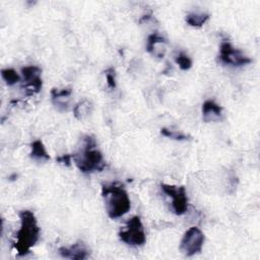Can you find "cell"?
<instances>
[{"mask_svg": "<svg viewBox=\"0 0 260 260\" xmlns=\"http://www.w3.org/2000/svg\"><path fill=\"white\" fill-rule=\"evenodd\" d=\"M71 155L75 166L84 174L102 172L106 167L103 153L96 148L95 139L90 135L83 136L81 147Z\"/></svg>", "mask_w": 260, "mask_h": 260, "instance_id": "6da1fadb", "label": "cell"}, {"mask_svg": "<svg viewBox=\"0 0 260 260\" xmlns=\"http://www.w3.org/2000/svg\"><path fill=\"white\" fill-rule=\"evenodd\" d=\"M19 219L20 226L16 233V240L13 246L18 256H24L38 243L41 229L38 225L35 213L30 210H21L19 212Z\"/></svg>", "mask_w": 260, "mask_h": 260, "instance_id": "7a4b0ae2", "label": "cell"}, {"mask_svg": "<svg viewBox=\"0 0 260 260\" xmlns=\"http://www.w3.org/2000/svg\"><path fill=\"white\" fill-rule=\"evenodd\" d=\"M102 196L105 200L108 216L112 219L125 215L131 208V201L127 191L119 183L104 184Z\"/></svg>", "mask_w": 260, "mask_h": 260, "instance_id": "3957f363", "label": "cell"}, {"mask_svg": "<svg viewBox=\"0 0 260 260\" xmlns=\"http://www.w3.org/2000/svg\"><path fill=\"white\" fill-rule=\"evenodd\" d=\"M119 239L130 246H142L146 242V235L143 223L139 216L134 215L128 219L125 229L118 234Z\"/></svg>", "mask_w": 260, "mask_h": 260, "instance_id": "277c9868", "label": "cell"}, {"mask_svg": "<svg viewBox=\"0 0 260 260\" xmlns=\"http://www.w3.org/2000/svg\"><path fill=\"white\" fill-rule=\"evenodd\" d=\"M204 241L205 237L202 231L197 226H191L185 232L180 242L179 249L183 255L190 257L201 252Z\"/></svg>", "mask_w": 260, "mask_h": 260, "instance_id": "5b68a950", "label": "cell"}, {"mask_svg": "<svg viewBox=\"0 0 260 260\" xmlns=\"http://www.w3.org/2000/svg\"><path fill=\"white\" fill-rule=\"evenodd\" d=\"M160 188L172 200V208L177 215L184 214L188 209V197L184 186L160 184Z\"/></svg>", "mask_w": 260, "mask_h": 260, "instance_id": "8992f818", "label": "cell"}, {"mask_svg": "<svg viewBox=\"0 0 260 260\" xmlns=\"http://www.w3.org/2000/svg\"><path fill=\"white\" fill-rule=\"evenodd\" d=\"M218 58L223 64L232 66H244L252 62L249 57H247L242 51L234 48L228 41L221 42Z\"/></svg>", "mask_w": 260, "mask_h": 260, "instance_id": "52a82bcc", "label": "cell"}, {"mask_svg": "<svg viewBox=\"0 0 260 260\" xmlns=\"http://www.w3.org/2000/svg\"><path fill=\"white\" fill-rule=\"evenodd\" d=\"M21 74L24 81L22 87L24 88L25 94L32 95L38 93L43 86V80L41 77L42 69L36 65L24 66L21 68Z\"/></svg>", "mask_w": 260, "mask_h": 260, "instance_id": "ba28073f", "label": "cell"}, {"mask_svg": "<svg viewBox=\"0 0 260 260\" xmlns=\"http://www.w3.org/2000/svg\"><path fill=\"white\" fill-rule=\"evenodd\" d=\"M59 254L63 258H68L72 260H83L88 256V250L82 242H77L70 247L59 248Z\"/></svg>", "mask_w": 260, "mask_h": 260, "instance_id": "9c48e42d", "label": "cell"}, {"mask_svg": "<svg viewBox=\"0 0 260 260\" xmlns=\"http://www.w3.org/2000/svg\"><path fill=\"white\" fill-rule=\"evenodd\" d=\"M202 117L205 122H212L219 119L222 108L214 101L207 100L202 104Z\"/></svg>", "mask_w": 260, "mask_h": 260, "instance_id": "30bf717a", "label": "cell"}, {"mask_svg": "<svg viewBox=\"0 0 260 260\" xmlns=\"http://www.w3.org/2000/svg\"><path fill=\"white\" fill-rule=\"evenodd\" d=\"M29 156L37 161H47L50 159V155L47 152L44 143L40 139L31 142Z\"/></svg>", "mask_w": 260, "mask_h": 260, "instance_id": "8fae6325", "label": "cell"}, {"mask_svg": "<svg viewBox=\"0 0 260 260\" xmlns=\"http://www.w3.org/2000/svg\"><path fill=\"white\" fill-rule=\"evenodd\" d=\"M209 18V14L205 12H190L186 15L185 21L190 26L200 27L202 26Z\"/></svg>", "mask_w": 260, "mask_h": 260, "instance_id": "7c38bea8", "label": "cell"}, {"mask_svg": "<svg viewBox=\"0 0 260 260\" xmlns=\"http://www.w3.org/2000/svg\"><path fill=\"white\" fill-rule=\"evenodd\" d=\"M166 43V39L160 36L157 32H153L148 36L147 38V43H146V51L148 53L153 54L154 56L158 57V50L157 46L158 45H164Z\"/></svg>", "mask_w": 260, "mask_h": 260, "instance_id": "4fadbf2b", "label": "cell"}, {"mask_svg": "<svg viewBox=\"0 0 260 260\" xmlns=\"http://www.w3.org/2000/svg\"><path fill=\"white\" fill-rule=\"evenodd\" d=\"M91 108V103L88 100L84 99L75 105V107L73 108V115L77 120H82L90 113Z\"/></svg>", "mask_w": 260, "mask_h": 260, "instance_id": "5bb4252c", "label": "cell"}, {"mask_svg": "<svg viewBox=\"0 0 260 260\" xmlns=\"http://www.w3.org/2000/svg\"><path fill=\"white\" fill-rule=\"evenodd\" d=\"M1 76L7 85H13L20 80L19 74L13 68H4L1 70Z\"/></svg>", "mask_w": 260, "mask_h": 260, "instance_id": "9a60e30c", "label": "cell"}, {"mask_svg": "<svg viewBox=\"0 0 260 260\" xmlns=\"http://www.w3.org/2000/svg\"><path fill=\"white\" fill-rule=\"evenodd\" d=\"M72 92V89L70 87H64V88H53L51 90V99L52 102L55 105H58L61 100L68 98Z\"/></svg>", "mask_w": 260, "mask_h": 260, "instance_id": "2e32d148", "label": "cell"}, {"mask_svg": "<svg viewBox=\"0 0 260 260\" xmlns=\"http://www.w3.org/2000/svg\"><path fill=\"white\" fill-rule=\"evenodd\" d=\"M175 61L179 65V67L182 70H184V71L189 70L192 67V60H191V58L187 54H185L184 52H180L176 56Z\"/></svg>", "mask_w": 260, "mask_h": 260, "instance_id": "e0dca14e", "label": "cell"}, {"mask_svg": "<svg viewBox=\"0 0 260 260\" xmlns=\"http://www.w3.org/2000/svg\"><path fill=\"white\" fill-rule=\"evenodd\" d=\"M160 134L166 136V137H169L171 139H175V140H179V141H182V140H188L190 137L186 134H183V133H179L178 131H175V130H170L168 128H161L160 129Z\"/></svg>", "mask_w": 260, "mask_h": 260, "instance_id": "ac0fdd59", "label": "cell"}, {"mask_svg": "<svg viewBox=\"0 0 260 260\" xmlns=\"http://www.w3.org/2000/svg\"><path fill=\"white\" fill-rule=\"evenodd\" d=\"M106 79H107V84L110 89H114L116 87V73L114 68H108L106 70Z\"/></svg>", "mask_w": 260, "mask_h": 260, "instance_id": "d6986e66", "label": "cell"}, {"mask_svg": "<svg viewBox=\"0 0 260 260\" xmlns=\"http://www.w3.org/2000/svg\"><path fill=\"white\" fill-rule=\"evenodd\" d=\"M71 159H72V155L69 154V153H66V154H62L58 157H56V161L60 165H63V166H66V167H69L71 165Z\"/></svg>", "mask_w": 260, "mask_h": 260, "instance_id": "ffe728a7", "label": "cell"}]
</instances>
